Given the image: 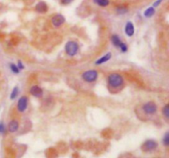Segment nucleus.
<instances>
[{
  "label": "nucleus",
  "mask_w": 169,
  "mask_h": 158,
  "mask_svg": "<svg viewBox=\"0 0 169 158\" xmlns=\"http://www.w3.org/2000/svg\"><path fill=\"white\" fill-rule=\"evenodd\" d=\"M64 22H65V18L63 15L60 14V13L54 15L51 18V23L53 25L54 27H55V28L60 27Z\"/></svg>",
  "instance_id": "7"
},
{
  "label": "nucleus",
  "mask_w": 169,
  "mask_h": 158,
  "mask_svg": "<svg viewBox=\"0 0 169 158\" xmlns=\"http://www.w3.org/2000/svg\"><path fill=\"white\" fill-rule=\"evenodd\" d=\"M79 49V46L76 41H73V40H69L65 44L64 46V50L68 56L74 57L78 52Z\"/></svg>",
  "instance_id": "3"
},
{
  "label": "nucleus",
  "mask_w": 169,
  "mask_h": 158,
  "mask_svg": "<svg viewBox=\"0 0 169 158\" xmlns=\"http://www.w3.org/2000/svg\"><path fill=\"white\" fill-rule=\"evenodd\" d=\"M125 32L127 36L131 37L134 34V26L131 21H127L125 26Z\"/></svg>",
  "instance_id": "9"
},
{
  "label": "nucleus",
  "mask_w": 169,
  "mask_h": 158,
  "mask_svg": "<svg viewBox=\"0 0 169 158\" xmlns=\"http://www.w3.org/2000/svg\"><path fill=\"white\" fill-rule=\"evenodd\" d=\"M162 0H157V1L155 2L154 4V7H158V6H159V4H161V3H162Z\"/></svg>",
  "instance_id": "25"
},
{
  "label": "nucleus",
  "mask_w": 169,
  "mask_h": 158,
  "mask_svg": "<svg viewBox=\"0 0 169 158\" xmlns=\"http://www.w3.org/2000/svg\"><path fill=\"white\" fill-rule=\"evenodd\" d=\"M111 43H112V45L115 47L116 48H119L120 46L121 45V40H120V36L118 35H116V34H114V35H111Z\"/></svg>",
  "instance_id": "13"
},
{
  "label": "nucleus",
  "mask_w": 169,
  "mask_h": 158,
  "mask_svg": "<svg viewBox=\"0 0 169 158\" xmlns=\"http://www.w3.org/2000/svg\"><path fill=\"white\" fill-rule=\"evenodd\" d=\"M9 67H10V69L11 71L15 74H18L20 73V70H19V68H18L17 66V64H15V63H10L9 64Z\"/></svg>",
  "instance_id": "19"
},
{
  "label": "nucleus",
  "mask_w": 169,
  "mask_h": 158,
  "mask_svg": "<svg viewBox=\"0 0 169 158\" xmlns=\"http://www.w3.org/2000/svg\"><path fill=\"white\" fill-rule=\"evenodd\" d=\"M93 3L100 7H107L110 4V0H93Z\"/></svg>",
  "instance_id": "15"
},
{
  "label": "nucleus",
  "mask_w": 169,
  "mask_h": 158,
  "mask_svg": "<svg viewBox=\"0 0 169 158\" xmlns=\"http://www.w3.org/2000/svg\"><path fill=\"white\" fill-rule=\"evenodd\" d=\"M142 109L145 115H154L157 113L158 105L154 101H147L142 106Z\"/></svg>",
  "instance_id": "4"
},
{
  "label": "nucleus",
  "mask_w": 169,
  "mask_h": 158,
  "mask_svg": "<svg viewBox=\"0 0 169 158\" xmlns=\"http://www.w3.org/2000/svg\"><path fill=\"white\" fill-rule=\"evenodd\" d=\"M35 11L39 13H46L48 11V5L45 2H39L35 6Z\"/></svg>",
  "instance_id": "10"
},
{
  "label": "nucleus",
  "mask_w": 169,
  "mask_h": 158,
  "mask_svg": "<svg viewBox=\"0 0 169 158\" xmlns=\"http://www.w3.org/2000/svg\"><path fill=\"white\" fill-rule=\"evenodd\" d=\"M111 57H112V54L111 52H108L106 53L105 55H103L102 57H101L100 59L97 60L95 62V64L97 65H101V64H103V63H106L107 61H109L111 59Z\"/></svg>",
  "instance_id": "12"
},
{
  "label": "nucleus",
  "mask_w": 169,
  "mask_h": 158,
  "mask_svg": "<svg viewBox=\"0 0 169 158\" xmlns=\"http://www.w3.org/2000/svg\"><path fill=\"white\" fill-rule=\"evenodd\" d=\"M18 128H19V123L17 120H11L7 125V129L10 133H15L16 131H18Z\"/></svg>",
  "instance_id": "11"
},
{
  "label": "nucleus",
  "mask_w": 169,
  "mask_h": 158,
  "mask_svg": "<svg viewBox=\"0 0 169 158\" xmlns=\"http://www.w3.org/2000/svg\"><path fill=\"white\" fill-rule=\"evenodd\" d=\"M29 92L32 96H33L34 97H36V98H41L43 96V90L42 88L41 87H39L37 85H35V86H32V87L30 88L29 90Z\"/></svg>",
  "instance_id": "8"
},
{
  "label": "nucleus",
  "mask_w": 169,
  "mask_h": 158,
  "mask_svg": "<svg viewBox=\"0 0 169 158\" xmlns=\"http://www.w3.org/2000/svg\"><path fill=\"white\" fill-rule=\"evenodd\" d=\"M28 107V97L22 96L19 98L17 104V109L20 113H24Z\"/></svg>",
  "instance_id": "6"
},
{
  "label": "nucleus",
  "mask_w": 169,
  "mask_h": 158,
  "mask_svg": "<svg viewBox=\"0 0 169 158\" xmlns=\"http://www.w3.org/2000/svg\"><path fill=\"white\" fill-rule=\"evenodd\" d=\"M106 82L110 91L112 93L120 91L123 88L125 83L124 77L118 73H112L109 74L106 78Z\"/></svg>",
  "instance_id": "1"
},
{
  "label": "nucleus",
  "mask_w": 169,
  "mask_h": 158,
  "mask_svg": "<svg viewBox=\"0 0 169 158\" xmlns=\"http://www.w3.org/2000/svg\"><path fill=\"white\" fill-rule=\"evenodd\" d=\"M17 66H18V68H19V70H23L25 68V66L23 63H21V61H18V64H17Z\"/></svg>",
  "instance_id": "24"
},
{
  "label": "nucleus",
  "mask_w": 169,
  "mask_h": 158,
  "mask_svg": "<svg viewBox=\"0 0 169 158\" xmlns=\"http://www.w3.org/2000/svg\"><path fill=\"white\" fill-rule=\"evenodd\" d=\"M119 49H120V52L121 53H126L128 51V46L125 43L122 42L121 43V45L119 47Z\"/></svg>",
  "instance_id": "21"
},
{
  "label": "nucleus",
  "mask_w": 169,
  "mask_h": 158,
  "mask_svg": "<svg viewBox=\"0 0 169 158\" xmlns=\"http://www.w3.org/2000/svg\"><path fill=\"white\" fill-rule=\"evenodd\" d=\"M155 12H156V11H155V8L154 7H148V8L145 11L144 15H145V17H146V18H152V17L155 14Z\"/></svg>",
  "instance_id": "14"
},
{
  "label": "nucleus",
  "mask_w": 169,
  "mask_h": 158,
  "mask_svg": "<svg viewBox=\"0 0 169 158\" xmlns=\"http://www.w3.org/2000/svg\"><path fill=\"white\" fill-rule=\"evenodd\" d=\"M73 2H74V0H60V4L62 5H69Z\"/></svg>",
  "instance_id": "23"
},
{
  "label": "nucleus",
  "mask_w": 169,
  "mask_h": 158,
  "mask_svg": "<svg viewBox=\"0 0 169 158\" xmlns=\"http://www.w3.org/2000/svg\"><path fill=\"white\" fill-rule=\"evenodd\" d=\"M98 78V72L95 69H90L83 73L82 74V79L88 83L95 82Z\"/></svg>",
  "instance_id": "2"
},
{
  "label": "nucleus",
  "mask_w": 169,
  "mask_h": 158,
  "mask_svg": "<svg viewBox=\"0 0 169 158\" xmlns=\"http://www.w3.org/2000/svg\"><path fill=\"white\" fill-rule=\"evenodd\" d=\"M162 143L164 144L165 147H168L169 145V133L167 132L164 135V137L162 138Z\"/></svg>",
  "instance_id": "20"
},
{
  "label": "nucleus",
  "mask_w": 169,
  "mask_h": 158,
  "mask_svg": "<svg viewBox=\"0 0 169 158\" xmlns=\"http://www.w3.org/2000/svg\"><path fill=\"white\" fill-rule=\"evenodd\" d=\"M116 13H118L119 15H124L128 12V8L125 6H118L116 8Z\"/></svg>",
  "instance_id": "16"
},
{
  "label": "nucleus",
  "mask_w": 169,
  "mask_h": 158,
  "mask_svg": "<svg viewBox=\"0 0 169 158\" xmlns=\"http://www.w3.org/2000/svg\"><path fill=\"white\" fill-rule=\"evenodd\" d=\"M6 132V127L4 122L0 121V134H4Z\"/></svg>",
  "instance_id": "22"
},
{
  "label": "nucleus",
  "mask_w": 169,
  "mask_h": 158,
  "mask_svg": "<svg viewBox=\"0 0 169 158\" xmlns=\"http://www.w3.org/2000/svg\"><path fill=\"white\" fill-rule=\"evenodd\" d=\"M18 93H19V88L18 87H14V88L13 89V91L10 94V99L11 100H15L18 97Z\"/></svg>",
  "instance_id": "17"
},
{
  "label": "nucleus",
  "mask_w": 169,
  "mask_h": 158,
  "mask_svg": "<svg viewBox=\"0 0 169 158\" xmlns=\"http://www.w3.org/2000/svg\"><path fill=\"white\" fill-rule=\"evenodd\" d=\"M158 145H159L158 143L154 139H148L142 144L141 149L145 152H148V151H154L155 149L158 148Z\"/></svg>",
  "instance_id": "5"
},
{
  "label": "nucleus",
  "mask_w": 169,
  "mask_h": 158,
  "mask_svg": "<svg viewBox=\"0 0 169 158\" xmlns=\"http://www.w3.org/2000/svg\"><path fill=\"white\" fill-rule=\"evenodd\" d=\"M162 115L165 117V119L168 120L169 119V105L168 104L165 105V106L162 108Z\"/></svg>",
  "instance_id": "18"
}]
</instances>
